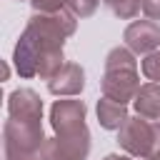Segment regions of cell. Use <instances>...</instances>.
Returning <instances> with one entry per match:
<instances>
[{"label": "cell", "mask_w": 160, "mask_h": 160, "mask_svg": "<svg viewBox=\"0 0 160 160\" xmlns=\"http://www.w3.org/2000/svg\"><path fill=\"white\" fill-rule=\"evenodd\" d=\"M78 18L65 8L58 12H32L22 35L12 50V65L20 78H40L50 80L62 65V45L70 35H75Z\"/></svg>", "instance_id": "6da1fadb"}, {"label": "cell", "mask_w": 160, "mask_h": 160, "mask_svg": "<svg viewBox=\"0 0 160 160\" xmlns=\"http://www.w3.org/2000/svg\"><path fill=\"white\" fill-rule=\"evenodd\" d=\"M100 88H102V98H110L122 105L132 102L142 88L135 52H130L125 45L112 48L105 55V75L100 80Z\"/></svg>", "instance_id": "7a4b0ae2"}, {"label": "cell", "mask_w": 160, "mask_h": 160, "mask_svg": "<svg viewBox=\"0 0 160 160\" xmlns=\"http://www.w3.org/2000/svg\"><path fill=\"white\" fill-rule=\"evenodd\" d=\"M42 122H20L8 118L2 125V160H42Z\"/></svg>", "instance_id": "3957f363"}, {"label": "cell", "mask_w": 160, "mask_h": 160, "mask_svg": "<svg viewBox=\"0 0 160 160\" xmlns=\"http://www.w3.org/2000/svg\"><path fill=\"white\" fill-rule=\"evenodd\" d=\"M118 145L138 160H160V120L128 118L118 130Z\"/></svg>", "instance_id": "277c9868"}, {"label": "cell", "mask_w": 160, "mask_h": 160, "mask_svg": "<svg viewBox=\"0 0 160 160\" xmlns=\"http://www.w3.org/2000/svg\"><path fill=\"white\" fill-rule=\"evenodd\" d=\"M85 115L88 108L82 100L75 98H60L52 102L50 108V125L55 130V135H72V132H82L88 130L85 125Z\"/></svg>", "instance_id": "5b68a950"}, {"label": "cell", "mask_w": 160, "mask_h": 160, "mask_svg": "<svg viewBox=\"0 0 160 160\" xmlns=\"http://www.w3.org/2000/svg\"><path fill=\"white\" fill-rule=\"evenodd\" d=\"M125 48L135 55H150L160 48V22L155 20H132L122 32Z\"/></svg>", "instance_id": "8992f818"}, {"label": "cell", "mask_w": 160, "mask_h": 160, "mask_svg": "<svg viewBox=\"0 0 160 160\" xmlns=\"http://www.w3.org/2000/svg\"><path fill=\"white\" fill-rule=\"evenodd\" d=\"M8 118L20 122H42V100L30 88H18L8 95Z\"/></svg>", "instance_id": "52a82bcc"}, {"label": "cell", "mask_w": 160, "mask_h": 160, "mask_svg": "<svg viewBox=\"0 0 160 160\" xmlns=\"http://www.w3.org/2000/svg\"><path fill=\"white\" fill-rule=\"evenodd\" d=\"M82 88H85V70L78 62H65L48 80V90L55 98H75L82 92Z\"/></svg>", "instance_id": "ba28073f"}, {"label": "cell", "mask_w": 160, "mask_h": 160, "mask_svg": "<svg viewBox=\"0 0 160 160\" xmlns=\"http://www.w3.org/2000/svg\"><path fill=\"white\" fill-rule=\"evenodd\" d=\"M95 112H98V122L105 128V130H120L125 122H128V105L122 102H115L110 98H100L98 105H95Z\"/></svg>", "instance_id": "9c48e42d"}, {"label": "cell", "mask_w": 160, "mask_h": 160, "mask_svg": "<svg viewBox=\"0 0 160 160\" xmlns=\"http://www.w3.org/2000/svg\"><path fill=\"white\" fill-rule=\"evenodd\" d=\"M135 115L145 118V120H160V85L158 82H145L138 92V98L132 100Z\"/></svg>", "instance_id": "30bf717a"}, {"label": "cell", "mask_w": 160, "mask_h": 160, "mask_svg": "<svg viewBox=\"0 0 160 160\" xmlns=\"http://www.w3.org/2000/svg\"><path fill=\"white\" fill-rule=\"evenodd\" d=\"M108 8H110V12L115 15V18H120V20H135L140 12H142V5H140V0H102Z\"/></svg>", "instance_id": "8fae6325"}, {"label": "cell", "mask_w": 160, "mask_h": 160, "mask_svg": "<svg viewBox=\"0 0 160 160\" xmlns=\"http://www.w3.org/2000/svg\"><path fill=\"white\" fill-rule=\"evenodd\" d=\"M140 70H142V75H145L148 82H158L160 85V48L155 52H150L148 58H142Z\"/></svg>", "instance_id": "7c38bea8"}, {"label": "cell", "mask_w": 160, "mask_h": 160, "mask_svg": "<svg viewBox=\"0 0 160 160\" xmlns=\"http://www.w3.org/2000/svg\"><path fill=\"white\" fill-rule=\"evenodd\" d=\"M98 5H100V0H68V10H70L78 20H80V18L95 15Z\"/></svg>", "instance_id": "4fadbf2b"}, {"label": "cell", "mask_w": 160, "mask_h": 160, "mask_svg": "<svg viewBox=\"0 0 160 160\" xmlns=\"http://www.w3.org/2000/svg\"><path fill=\"white\" fill-rule=\"evenodd\" d=\"M32 12H58L68 8V0H30Z\"/></svg>", "instance_id": "5bb4252c"}, {"label": "cell", "mask_w": 160, "mask_h": 160, "mask_svg": "<svg viewBox=\"0 0 160 160\" xmlns=\"http://www.w3.org/2000/svg\"><path fill=\"white\" fill-rule=\"evenodd\" d=\"M140 5H142V12L148 20L160 22V0H140Z\"/></svg>", "instance_id": "9a60e30c"}, {"label": "cell", "mask_w": 160, "mask_h": 160, "mask_svg": "<svg viewBox=\"0 0 160 160\" xmlns=\"http://www.w3.org/2000/svg\"><path fill=\"white\" fill-rule=\"evenodd\" d=\"M102 160H138V158H132V155H120V152H110V155H105Z\"/></svg>", "instance_id": "2e32d148"}]
</instances>
